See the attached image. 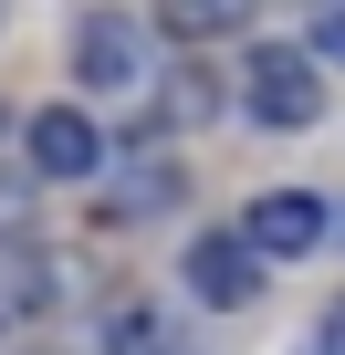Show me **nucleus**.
<instances>
[{"label": "nucleus", "mask_w": 345, "mask_h": 355, "mask_svg": "<svg viewBox=\"0 0 345 355\" xmlns=\"http://www.w3.org/2000/svg\"><path fill=\"white\" fill-rule=\"evenodd\" d=\"M241 115H262V125H283V136L324 125V73H314V53H293V42L241 53Z\"/></svg>", "instance_id": "f257e3e1"}, {"label": "nucleus", "mask_w": 345, "mask_h": 355, "mask_svg": "<svg viewBox=\"0 0 345 355\" xmlns=\"http://www.w3.org/2000/svg\"><path fill=\"white\" fill-rule=\"evenodd\" d=\"M22 157H32L42 189L105 178V125H94V115H74V105H42V115H22Z\"/></svg>", "instance_id": "f03ea898"}, {"label": "nucleus", "mask_w": 345, "mask_h": 355, "mask_svg": "<svg viewBox=\"0 0 345 355\" xmlns=\"http://www.w3.org/2000/svg\"><path fill=\"white\" fill-rule=\"evenodd\" d=\"M74 84L136 94V84H146V21H136V11H84V21H74Z\"/></svg>", "instance_id": "7ed1b4c3"}, {"label": "nucleus", "mask_w": 345, "mask_h": 355, "mask_svg": "<svg viewBox=\"0 0 345 355\" xmlns=\"http://www.w3.org/2000/svg\"><path fill=\"white\" fill-rule=\"evenodd\" d=\"M324 230H335V209L303 199V189H262L241 209V251L251 261H303V251H324Z\"/></svg>", "instance_id": "20e7f679"}, {"label": "nucleus", "mask_w": 345, "mask_h": 355, "mask_svg": "<svg viewBox=\"0 0 345 355\" xmlns=\"http://www.w3.org/2000/svg\"><path fill=\"white\" fill-rule=\"evenodd\" d=\"M189 293L220 303V313H241V303L262 293V261L241 251V230H199V241H189Z\"/></svg>", "instance_id": "39448f33"}, {"label": "nucleus", "mask_w": 345, "mask_h": 355, "mask_svg": "<svg viewBox=\"0 0 345 355\" xmlns=\"http://www.w3.org/2000/svg\"><path fill=\"white\" fill-rule=\"evenodd\" d=\"M105 355H178V324L157 303H115L105 313Z\"/></svg>", "instance_id": "423d86ee"}, {"label": "nucleus", "mask_w": 345, "mask_h": 355, "mask_svg": "<svg viewBox=\"0 0 345 355\" xmlns=\"http://www.w3.org/2000/svg\"><path fill=\"white\" fill-rule=\"evenodd\" d=\"M241 21H251V0H167V11H157V32H189V42L241 32Z\"/></svg>", "instance_id": "0eeeda50"}, {"label": "nucleus", "mask_w": 345, "mask_h": 355, "mask_svg": "<svg viewBox=\"0 0 345 355\" xmlns=\"http://www.w3.org/2000/svg\"><path fill=\"white\" fill-rule=\"evenodd\" d=\"M167 199H178V167H146V178H126L105 209H115V220H136V209H167Z\"/></svg>", "instance_id": "6e6552de"}, {"label": "nucleus", "mask_w": 345, "mask_h": 355, "mask_svg": "<svg viewBox=\"0 0 345 355\" xmlns=\"http://www.w3.org/2000/svg\"><path fill=\"white\" fill-rule=\"evenodd\" d=\"M22 241H32V189L0 178V251H22Z\"/></svg>", "instance_id": "1a4fd4ad"}, {"label": "nucleus", "mask_w": 345, "mask_h": 355, "mask_svg": "<svg viewBox=\"0 0 345 355\" xmlns=\"http://www.w3.org/2000/svg\"><path fill=\"white\" fill-rule=\"evenodd\" d=\"M303 53H314V73H324V63H345V11H335V21H314V42H303Z\"/></svg>", "instance_id": "9d476101"}, {"label": "nucleus", "mask_w": 345, "mask_h": 355, "mask_svg": "<svg viewBox=\"0 0 345 355\" xmlns=\"http://www.w3.org/2000/svg\"><path fill=\"white\" fill-rule=\"evenodd\" d=\"M314 334H324V345H314V355H345V293H335V303H324V324H314Z\"/></svg>", "instance_id": "9b49d317"}, {"label": "nucleus", "mask_w": 345, "mask_h": 355, "mask_svg": "<svg viewBox=\"0 0 345 355\" xmlns=\"http://www.w3.org/2000/svg\"><path fill=\"white\" fill-rule=\"evenodd\" d=\"M0 125H11V105H0Z\"/></svg>", "instance_id": "f8f14e48"}]
</instances>
